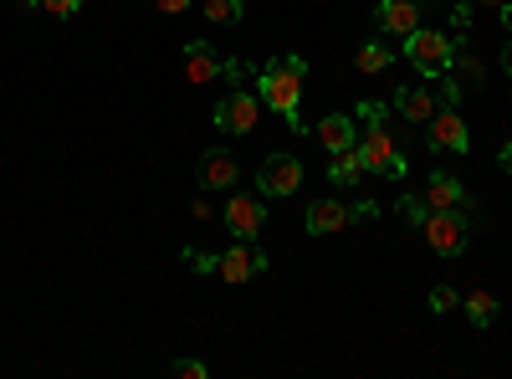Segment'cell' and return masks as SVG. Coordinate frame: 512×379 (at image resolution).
Wrapping results in <instances>:
<instances>
[{"mask_svg": "<svg viewBox=\"0 0 512 379\" xmlns=\"http://www.w3.org/2000/svg\"><path fill=\"white\" fill-rule=\"evenodd\" d=\"M303 77H308V57H297V52L277 57V62H267L262 72H256V98H262L267 108H277L297 139L308 134L303 113H297V103H303Z\"/></svg>", "mask_w": 512, "mask_h": 379, "instance_id": "6da1fadb", "label": "cell"}, {"mask_svg": "<svg viewBox=\"0 0 512 379\" xmlns=\"http://www.w3.org/2000/svg\"><path fill=\"white\" fill-rule=\"evenodd\" d=\"M456 52H461V36H446V31H431V26H415L405 36V57L420 77H446Z\"/></svg>", "mask_w": 512, "mask_h": 379, "instance_id": "7a4b0ae2", "label": "cell"}, {"mask_svg": "<svg viewBox=\"0 0 512 379\" xmlns=\"http://www.w3.org/2000/svg\"><path fill=\"white\" fill-rule=\"evenodd\" d=\"M359 154H364V170L379 175V180H405V170H410V159H405L400 139L384 129L379 118H369V129L359 134Z\"/></svg>", "mask_w": 512, "mask_h": 379, "instance_id": "3957f363", "label": "cell"}, {"mask_svg": "<svg viewBox=\"0 0 512 379\" xmlns=\"http://www.w3.org/2000/svg\"><path fill=\"white\" fill-rule=\"evenodd\" d=\"M420 236L436 257H461L466 241H472V221H461V210H431V221L420 226Z\"/></svg>", "mask_w": 512, "mask_h": 379, "instance_id": "277c9868", "label": "cell"}, {"mask_svg": "<svg viewBox=\"0 0 512 379\" xmlns=\"http://www.w3.org/2000/svg\"><path fill=\"white\" fill-rule=\"evenodd\" d=\"M221 221H226V231L236 236V241H256L262 236V226H267V205H262V190H231L226 195V210H221Z\"/></svg>", "mask_w": 512, "mask_h": 379, "instance_id": "5b68a950", "label": "cell"}, {"mask_svg": "<svg viewBox=\"0 0 512 379\" xmlns=\"http://www.w3.org/2000/svg\"><path fill=\"white\" fill-rule=\"evenodd\" d=\"M297 185H303V159L287 149H272L262 159V170H256V190L267 200H282V195H297Z\"/></svg>", "mask_w": 512, "mask_h": 379, "instance_id": "8992f818", "label": "cell"}, {"mask_svg": "<svg viewBox=\"0 0 512 379\" xmlns=\"http://www.w3.org/2000/svg\"><path fill=\"white\" fill-rule=\"evenodd\" d=\"M256 118H262V98L251 88H231L221 103H216V129L221 134H251Z\"/></svg>", "mask_w": 512, "mask_h": 379, "instance_id": "52a82bcc", "label": "cell"}, {"mask_svg": "<svg viewBox=\"0 0 512 379\" xmlns=\"http://www.w3.org/2000/svg\"><path fill=\"white\" fill-rule=\"evenodd\" d=\"M425 144L441 149V154H466L472 149V134H466V123H461V108H436L431 123H425Z\"/></svg>", "mask_w": 512, "mask_h": 379, "instance_id": "ba28073f", "label": "cell"}, {"mask_svg": "<svg viewBox=\"0 0 512 379\" xmlns=\"http://www.w3.org/2000/svg\"><path fill=\"white\" fill-rule=\"evenodd\" d=\"M262 272H267V257H262V246H256V241H236L231 251H221V262H216L221 282H251Z\"/></svg>", "mask_w": 512, "mask_h": 379, "instance_id": "9c48e42d", "label": "cell"}, {"mask_svg": "<svg viewBox=\"0 0 512 379\" xmlns=\"http://www.w3.org/2000/svg\"><path fill=\"white\" fill-rule=\"evenodd\" d=\"M236 180H241V159L231 149H205L200 154V170H195L200 190H236Z\"/></svg>", "mask_w": 512, "mask_h": 379, "instance_id": "30bf717a", "label": "cell"}, {"mask_svg": "<svg viewBox=\"0 0 512 379\" xmlns=\"http://www.w3.org/2000/svg\"><path fill=\"white\" fill-rule=\"evenodd\" d=\"M420 200L431 205V210H472V195H466V185H461L456 175H446V170L425 175V185H420Z\"/></svg>", "mask_w": 512, "mask_h": 379, "instance_id": "8fae6325", "label": "cell"}, {"mask_svg": "<svg viewBox=\"0 0 512 379\" xmlns=\"http://www.w3.org/2000/svg\"><path fill=\"white\" fill-rule=\"evenodd\" d=\"M226 77V57L210 47V41H190L185 47V82H195V88H205V82Z\"/></svg>", "mask_w": 512, "mask_h": 379, "instance_id": "7c38bea8", "label": "cell"}, {"mask_svg": "<svg viewBox=\"0 0 512 379\" xmlns=\"http://www.w3.org/2000/svg\"><path fill=\"white\" fill-rule=\"evenodd\" d=\"M420 16H425V11L415 6V0H379V6H374L379 31H384V36H400V41L420 26Z\"/></svg>", "mask_w": 512, "mask_h": 379, "instance_id": "4fadbf2b", "label": "cell"}, {"mask_svg": "<svg viewBox=\"0 0 512 379\" xmlns=\"http://www.w3.org/2000/svg\"><path fill=\"white\" fill-rule=\"evenodd\" d=\"M390 108L410 123V129H425V123H431V113L441 108V98H436V93H425V88H395Z\"/></svg>", "mask_w": 512, "mask_h": 379, "instance_id": "5bb4252c", "label": "cell"}, {"mask_svg": "<svg viewBox=\"0 0 512 379\" xmlns=\"http://www.w3.org/2000/svg\"><path fill=\"white\" fill-rule=\"evenodd\" d=\"M313 134H318V144H323L328 154H344V149L359 144V129H354V118H349V113H323Z\"/></svg>", "mask_w": 512, "mask_h": 379, "instance_id": "9a60e30c", "label": "cell"}, {"mask_svg": "<svg viewBox=\"0 0 512 379\" xmlns=\"http://www.w3.org/2000/svg\"><path fill=\"white\" fill-rule=\"evenodd\" d=\"M349 221H354V210L338 205V200H313L308 205V231L313 236H333V231H344Z\"/></svg>", "mask_w": 512, "mask_h": 379, "instance_id": "2e32d148", "label": "cell"}, {"mask_svg": "<svg viewBox=\"0 0 512 379\" xmlns=\"http://www.w3.org/2000/svg\"><path fill=\"white\" fill-rule=\"evenodd\" d=\"M364 175H369V170H364V154H359V144L328 159V180H333L338 190H354V185H364Z\"/></svg>", "mask_w": 512, "mask_h": 379, "instance_id": "e0dca14e", "label": "cell"}, {"mask_svg": "<svg viewBox=\"0 0 512 379\" xmlns=\"http://www.w3.org/2000/svg\"><path fill=\"white\" fill-rule=\"evenodd\" d=\"M461 308H466V318H472V328H492V318H497V298H492V292H466V298H461Z\"/></svg>", "mask_w": 512, "mask_h": 379, "instance_id": "ac0fdd59", "label": "cell"}, {"mask_svg": "<svg viewBox=\"0 0 512 379\" xmlns=\"http://www.w3.org/2000/svg\"><path fill=\"white\" fill-rule=\"evenodd\" d=\"M390 62H395V52L384 47V41H364V47H359V57H354V67H359V72H384Z\"/></svg>", "mask_w": 512, "mask_h": 379, "instance_id": "d6986e66", "label": "cell"}, {"mask_svg": "<svg viewBox=\"0 0 512 379\" xmlns=\"http://www.w3.org/2000/svg\"><path fill=\"white\" fill-rule=\"evenodd\" d=\"M205 16L221 21V26H236L246 16V6H241V0H205Z\"/></svg>", "mask_w": 512, "mask_h": 379, "instance_id": "ffe728a7", "label": "cell"}, {"mask_svg": "<svg viewBox=\"0 0 512 379\" xmlns=\"http://www.w3.org/2000/svg\"><path fill=\"white\" fill-rule=\"evenodd\" d=\"M400 216H405V221H410V226L420 231L425 221H431V205H425L420 195H400Z\"/></svg>", "mask_w": 512, "mask_h": 379, "instance_id": "44dd1931", "label": "cell"}, {"mask_svg": "<svg viewBox=\"0 0 512 379\" xmlns=\"http://www.w3.org/2000/svg\"><path fill=\"white\" fill-rule=\"evenodd\" d=\"M451 308H461V298H456V287H431V313H451Z\"/></svg>", "mask_w": 512, "mask_h": 379, "instance_id": "7402d4cb", "label": "cell"}, {"mask_svg": "<svg viewBox=\"0 0 512 379\" xmlns=\"http://www.w3.org/2000/svg\"><path fill=\"white\" fill-rule=\"evenodd\" d=\"M36 6L47 11V16H57V21H67V16H77V11H82V0H36Z\"/></svg>", "mask_w": 512, "mask_h": 379, "instance_id": "603a6c76", "label": "cell"}, {"mask_svg": "<svg viewBox=\"0 0 512 379\" xmlns=\"http://www.w3.org/2000/svg\"><path fill=\"white\" fill-rule=\"evenodd\" d=\"M185 262H190V272H200V277H210V272H216V251H185Z\"/></svg>", "mask_w": 512, "mask_h": 379, "instance_id": "cb8c5ba5", "label": "cell"}, {"mask_svg": "<svg viewBox=\"0 0 512 379\" xmlns=\"http://www.w3.org/2000/svg\"><path fill=\"white\" fill-rule=\"evenodd\" d=\"M169 374H175V379H205L210 369L200 359H175V364H169Z\"/></svg>", "mask_w": 512, "mask_h": 379, "instance_id": "d4e9b609", "label": "cell"}, {"mask_svg": "<svg viewBox=\"0 0 512 379\" xmlns=\"http://www.w3.org/2000/svg\"><path fill=\"white\" fill-rule=\"evenodd\" d=\"M456 62H461V72H466V82H482V77H487V67H482L477 57H466V52H456Z\"/></svg>", "mask_w": 512, "mask_h": 379, "instance_id": "484cf974", "label": "cell"}, {"mask_svg": "<svg viewBox=\"0 0 512 379\" xmlns=\"http://www.w3.org/2000/svg\"><path fill=\"white\" fill-rule=\"evenodd\" d=\"M466 26H472V11H466V0H461V6H451V36H466Z\"/></svg>", "mask_w": 512, "mask_h": 379, "instance_id": "4316f807", "label": "cell"}, {"mask_svg": "<svg viewBox=\"0 0 512 379\" xmlns=\"http://www.w3.org/2000/svg\"><path fill=\"white\" fill-rule=\"evenodd\" d=\"M441 103L446 108H461V82H451V77L441 82Z\"/></svg>", "mask_w": 512, "mask_h": 379, "instance_id": "83f0119b", "label": "cell"}, {"mask_svg": "<svg viewBox=\"0 0 512 379\" xmlns=\"http://www.w3.org/2000/svg\"><path fill=\"white\" fill-rule=\"evenodd\" d=\"M154 11H164V16H185V11H190V0H154Z\"/></svg>", "mask_w": 512, "mask_h": 379, "instance_id": "f1b7e54d", "label": "cell"}, {"mask_svg": "<svg viewBox=\"0 0 512 379\" xmlns=\"http://www.w3.org/2000/svg\"><path fill=\"white\" fill-rule=\"evenodd\" d=\"M369 216H379V205H374V200H359V205H354V221H369Z\"/></svg>", "mask_w": 512, "mask_h": 379, "instance_id": "f546056e", "label": "cell"}, {"mask_svg": "<svg viewBox=\"0 0 512 379\" xmlns=\"http://www.w3.org/2000/svg\"><path fill=\"white\" fill-rule=\"evenodd\" d=\"M497 16H502V31L512 36V0H507V6H497Z\"/></svg>", "mask_w": 512, "mask_h": 379, "instance_id": "4dcf8cb0", "label": "cell"}, {"mask_svg": "<svg viewBox=\"0 0 512 379\" xmlns=\"http://www.w3.org/2000/svg\"><path fill=\"white\" fill-rule=\"evenodd\" d=\"M497 159H502V170L512 175V144H502V154H497Z\"/></svg>", "mask_w": 512, "mask_h": 379, "instance_id": "1f68e13d", "label": "cell"}, {"mask_svg": "<svg viewBox=\"0 0 512 379\" xmlns=\"http://www.w3.org/2000/svg\"><path fill=\"white\" fill-rule=\"evenodd\" d=\"M502 72L512 77V41H507V47H502Z\"/></svg>", "mask_w": 512, "mask_h": 379, "instance_id": "d6a6232c", "label": "cell"}, {"mask_svg": "<svg viewBox=\"0 0 512 379\" xmlns=\"http://www.w3.org/2000/svg\"><path fill=\"white\" fill-rule=\"evenodd\" d=\"M482 6H487V11H497V6H507V0H482Z\"/></svg>", "mask_w": 512, "mask_h": 379, "instance_id": "836d02e7", "label": "cell"}, {"mask_svg": "<svg viewBox=\"0 0 512 379\" xmlns=\"http://www.w3.org/2000/svg\"><path fill=\"white\" fill-rule=\"evenodd\" d=\"M446 6H461V0H446Z\"/></svg>", "mask_w": 512, "mask_h": 379, "instance_id": "e575fe53", "label": "cell"}, {"mask_svg": "<svg viewBox=\"0 0 512 379\" xmlns=\"http://www.w3.org/2000/svg\"><path fill=\"white\" fill-rule=\"evenodd\" d=\"M415 6H420V11H425V0H415Z\"/></svg>", "mask_w": 512, "mask_h": 379, "instance_id": "d590c367", "label": "cell"}]
</instances>
